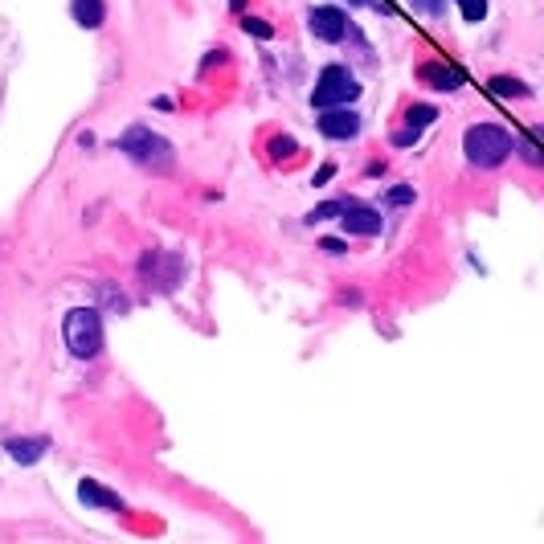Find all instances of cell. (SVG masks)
Masks as SVG:
<instances>
[{
	"label": "cell",
	"instance_id": "6da1fadb",
	"mask_svg": "<svg viewBox=\"0 0 544 544\" xmlns=\"http://www.w3.org/2000/svg\"><path fill=\"white\" fill-rule=\"evenodd\" d=\"M115 148L127 156V160H135L140 168H148V172H172V164H176V152H172V144L164 140L160 131H152V127H127L119 140H115Z\"/></svg>",
	"mask_w": 544,
	"mask_h": 544
},
{
	"label": "cell",
	"instance_id": "7a4b0ae2",
	"mask_svg": "<svg viewBox=\"0 0 544 544\" xmlns=\"http://www.w3.org/2000/svg\"><path fill=\"white\" fill-rule=\"evenodd\" d=\"M463 152L475 168H500L516 152V144L500 123H471L463 135Z\"/></svg>",
	"mask_w": 544,
	"mask_h": 544
},
{
	"label": "cell",
	"instance_id": "3957f363",
	"mask_svg": "<svg viewBox=\"0 0 544 544\" xmlns=\"http://www.w3.org/2000/svg\"><path fill=\"white\" fill-rule=\"evenodd\" d=\"M62 336H66L70 356L95 360L103 352V315H99V307H74V311H66Z\"/></svg>",
	"mask_w": 544,
	"mask_h": 544
},
{
	"label": "cell",
	"instance_id": "277c9868",
	"mask_svg": "<svg viewBox=\"0 0 544 544\" xmlns=\"http://www.w3.org/2000/svg\"><path fill=\"white\" fill-rule=\"evenodd\" d=\"M360 99V82L348 66H324L320 78H315V90H311V107H348Z\"/></svg>",
	"mask_w": 544,
	"mask_h": 544
},
{
	"label": "cell",
	"instance_id": "5b68a950",
	"mask_svg": "<svg viewBox=\"0 0 544 544\" xmlns=\"http://www.w3.org/2000/svg\"><path fill=\"white\" fill-rule=\"evenodd\" d=\"M140 275H144V283H148L152 291L168 295V291L180 287V279H185V258L168 254V250H148V254L140 258Z\"/></svg>",
	"mask_w": 544,
	"mask_h": 544
},
{
	"label": "cell",
	"instance_id": "8992f818",
	"mask_svg": "<svg viewBox=\"0 0 544 544\" xmlns=\"http://www.w3.org/2000/svg\"><path fill=\"white\" fill-rule=\"evenodd\" d=\"M307 29H311L315 41L336 45V41L348 37V13H344L340 5H315V9L307 13Z\"/></svg>",
	"mask_w": 544,
	"mask_h": 544
},
{
	"label": "cell",
	"instance_id": "52a82bcc",
	"mask_svg": "<svg viewBox=\"0 0 544 544\" xmlns=\"http://www.w3.org/2000/svg\"><path fill=\"white\" fill-rule=\"evenodd\" d=\"M340 225H344V234H356V238H377V234L385 230V217H381L373 205L344 201V209H340Z\"/></svg>",
	"mask_w": 544,
	"mask_h": 544
},
{
	"label": "cell",
	"instance_id": "ba28073f",
	"mask_svg": "<svg viewBox=\"0 0 544 544\" xmlns=\"http://www.w3.org/2000/svg\"><path fill=\"white\" fill-rule=\"evenodd\" d=\"M320 131L328 135V140H356L360 135V115L352 111V107H328V111H320Z\"/></svg>",
	"mask_w": 544,
	"mask_h": 544
},
{
	"label": "cell",
	"instance_id": "9c48e42d",
	"mask_svg": "<svg viewBox=\"0 0 544 544\" xmlns=\"http://www.w3.org/2000/svg\"><path fill=\"white\" fill-rule=\"evenodd\" d=\"M438 119V111L430 107V103H418V107H410V111H405V127L393 135V144L397 148H410V144H418V135L430 127Z\"/></svg>",
	"mask_w": 544,
	"mask_h": 544
},
{
	"label": "cell",
	"instance_id": "30bf717a",
	"mask_svg": "<svg viewBox=\"0 0 544 544\" xmlns=\"http://www.w3.org/2000/svg\"><path fill=\"white\" fill-rule=\"evenodd\" d=\"M78 500L90 504V508H103V512H123V500L115 491H107L99 479H82L78 483Z\"/></svg>",
	"mask_w": 544,
	"mask_h": 544
},
{
	"label": "cell",
	"instance_id": "8fae6325",
	"mask_svg": "<svg viewBox=\"0 0 544 544\" xmlns=\"http://www.w3.org/2000/svg\"><path fill=\"white\" fill-rule=\"evenodd\" d=\"M418 78H422L426 86H434V90H459V86H463V74H459L455 66H446V62H426V66L418 70Z\"/></svg>",
	"mask_w": 544,
	"mask_h": 544
},
{
	"label": "cell",
	"instance_id": "7c38bea8",
	"mask_svg": "<svg viewBox=\"0 0 544 544\" xmlns=\"http://www.w3.org/2000/svg\"><path fill=\"white\" fill-rule=\"evenodd\" d=\"M45 438H9L5 442V450H9V459H17L21 467H33L37 459H45Z\"/></svg>",
	"mask_w": 544,
	"mask_h": 544
},
{
	"label": "cell",
	"instance_id": "4fadbf2b",
	"mask_svg": "<svg viewBox=\"0 0 544 544\" xmlns=\"http://www.w3.org/2000/svg\"><path fill=\"white\" fill-rule=\"evenodd\" d=\"M70 13L82 29H99L107 21V5L103 0H70Z\"/></svg>",
	"mask_w": 544,
	"mask_h": 544
},
{
	"label": "cell",
	"instance_id": "5bb4252c",
	"mask_svg": "<svg viewBox=\"0 0 544 544\" xmlns=\"http://www.w3.org/2000/svg\"><path fill=\"white\" fill-rule=\"evenodd\" d=\"M491 95H500V99H528L532 90H528L520 78H508V74H500V78H491Z\"/></svg>",
	"mask_w": 544,
	"mask_h": 544
},
{
	"label": "cell",
	"instance_id": "9a60e30c",
	"mask_svg": "<svg viewBox=\"0 0 544 544\" xmlns=\"http://www.w3.org/2000/svg\"><path fill=\"white\" fill-rule=\"evenodd\" d=\"M455 5H459L463 21H471V25H479L487 17V0H455Z\"/></svg>",
	"mask_w": 544,
	"mask_h": 544
},
{
	"label": "cell",
	"instance_id": "2e32d148",
	"mask_svg": "<svg viewBox=\"0 0 544 544\" xmlns=\"http://www.w3.org/2000/svg\"><path fill=\"white\" fill-rule=\"evenodd\" d=\"M340 209H344V201H328V205H315V209L307 213V225H315V221H328V217H340Z\"/></svg>",
	"mask_w": 544,
	"mask_h": 544
},
{
	"label": "cell",
	"instance_id": "e0dca14e",
	"mask_svg": "<svg viewBox=\"0 0 544 544\" xmlns=\"http://www.w3.org/2000/svg\"><path fill=\"white\" fill-rule=\"evenodd\" d=\"M270 156H275V160L295 156V140H291V135H275V140H270Z\"/></svg>",
	"mask_w": 544,
	"mask_h": 544
},
{
	"label": "cell",
	"instance_id": "ac0fdd59",
	"mask_svg": "<svg viewBox=\"0 0 544 544\" xmlns=\"http://www.w3.org/2000/svg\"><path fill=\"white\" fill-rule=\"evenodd\" d=\"M410 5H414L418 13H426V17H442V9H446V0H410Z\"/></svg>",
	"mask_w": 544,
	"mask_h": 544
},
{
	"label": "cell",
	"instance_id": "d6986e66",
	"mask_svg": "<svg viewBox=\"0 0 544 544\" xmlns=\"http://www.w3.org/2000/svg\"><path fill=\"white\" fill-rule=\"evenodd\" d=\"M520 152H524V160H528V164H544V156H540V144H536V135H528V140L520 144Z\"/></svg>",
	"mask_w": 544,
	"mask_h": 544
},
{
	"label": "cell",
	"instance_id": "ffe728a7",
	"mask_svg": "<svg viewBox=\"0 0 544 544\" xmlns=\"http://www.w3.org/2000/svg\"><path fill=\"white\" fill-rule=\"evenodd\" d=\"M414 201V185H401V189H389V205H410Z\"/></svg>",
	"mask_w": 544,
	"mask_h": 544
},
{
	"label": "cell",
	"instance_id": "44dd1931",
	"mask_svg": "<svg viewBox=\"0 0 544 544\" xmlns=\"http://www.w3.org/2000/svg\"><path fill=\"white\" fill-rule=\"evenodd\" d=\"M242 29H246V33H254V37H262V41H266L270 33H275V29H270V25H262L258 17H246V21H242Z\"/></svg>",
	"mask_w": 544,
	"mask_h": 544
},
{
	"label": "cell",
	"instance_id": "7402d4cb",
	"mask_svg": "<svg viewBox=\"0 0 544 544\" xmlns=\"http://www.w3.org/2000/svg\"><path fill=\"white\" fill-rule=\"evenodd\" d=\"M320 250H324V254H332V258H336V254H344V250H348V246H344V242H340V238H324V242H320Z\"/></svg>",
	"mask_w": 544,
	"mask_h": 544
},
{
	"label": "cell",
	"instance_id": "603a6c76",
	"mask_svg": "<svg viewBox=\"0 0 544 544\" xmlns=\"http://www.w3.org/2000/svg\"><path fill=\"white\" fill-rule=\"evenodd\" d=\"M332 176H336V168H332V164H324L320 172H315V180H311V185H328V180H332Z\"/></svg>",
	"mask_w": 544,
	"mask_h": 544
},
{
	"label": "cell",
	"instance_id": "cb8c5ba5",
	"mask_svg": "<svg viewBox=\"0 0 544 544\" xmlns=\"http://www.w3.org/2000/svg\"><path fill=\"white\" fill-rule=\"evenodd\" d=\"M230 5H234V9H242V5H246V0H230Z\"/></svg>",
	"mask_w": 544,
	"mask_h": 544
}]
</instances>
